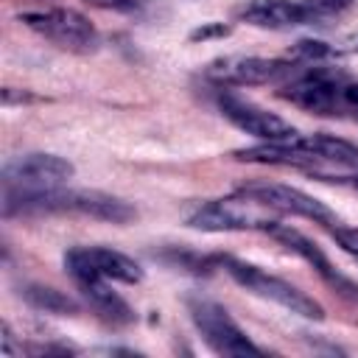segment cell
Wrapping results in <instances>:
<instances>
[{
    "label": "cell",
    "mask_w": 358,
    "mask_h": 358,
    "mask_svg": "<svg viewBox=\"0 0 358 358\" xmlns=\"http://www.w3.org/2000/svg\"><path fill=\"white\" fill-rule=\"evenodd\" d=\"M11 213H81L90 218L126 224L134 218V210L101 190H6V215Z\"/></svg>",
    "instance_id": "1"
},
{
    "label": "cell",
    "mask_w": 358,
    "mask_h": 358,
    "mask_svg": "<svg viewBox=\"0 0 358 358\" xmlns=\"http://www.w3.org/2000/svg\"><path fill=\"white\" fill-rule=\"evenodd\" d=\"M218 263L224 266V271L246 291L263 296V299H271L277 305H282L285 310L296 313V316H305V319H324V308L308 296L305 291H299L296 285L274 277V274H266L263 268L252 266V263H243V260H235V257H218Z\"/></svg>",
    "instance_id": "2"
},
{
    "label": "cell",
    "mask_w": 358,
    "mask_h": 358,
    "mask_svg": "<svg viewBox=\"0 0 358 358\" xmlns=\"http://www.w3.org/2000/svg\"><path fill=\"white\" fill-rule=\"evenodd\" d=\"M266 207L252 201L249 196H229V199H213L196 207L187 218V227L201 232H235V229H268L271 221Z\"/></svg>",
    "instance_id": "3"
},
{
    "label": "cell",
    "mask_w": 358,
    "mask_h": 358,
    "mask_svg": "<svg viewBox=\"0 0 358 358\" xmlns=\"http://www.w3.org/2000/svg\"><path fill=\"white\" fill-rule=\"evenodd\" d=\"M336 11L330 0H246L238 17L257 28H294L327 20Z\"/></svg>",
    "instance_id": "4"
},
{
    "label": "cell",
    "mask_w": 358,
    "mask_h": 358,
    "mask_svg": "<svg viewBox=\"0 0 358 358\" xmlns=\"http://www.w3.org/2000/svg\"><path fill=\"white\" fill-rule=\"evenodd\" d=\"M190 319L199 327L201 338L210 344L213 352L218 355H257L260 347H255L246 333L229 319V313L213 302V299H190Z\"/></svg>",
    "instance_id": "5"
},
{
    "label": "cell",
    "mask_w": 358,
    "mask_h": 358,
    "mask_svg": "<svg viewBox=\"0 0 358 358\" xmlns=\"http://www.w3.org/2000/svg\"><path fill=\"white\" fill-rule=\"evenodd\" d=\"M241 196H249L252 201L263 204L266 210H274V213H288V215H302L313 224H322V227H333L338 224L333 210L327 204H322L319 199L308 196L305 190H296L291 185H277V182H255V185H243L238 190Z\"/></svg>",
    "instance_id": "6"
},
{
    "label": "cell",
    "mask_w": 358,
    "mask_h": 358,
    "mask_svg": "<svg viewBox=\"0 0 358 358\" xmlns=\"http://www.w3.org/2000/svg\"><path fill=\"white\" fill-rule=\"evenodd\" d=\"M28 28H34L36 34L48 36L50 42H56L64 50H76V53H87L95 48L98 34L92 28V22L73 11V8H50V11H31L20 17Z\"/></svg>",
    "instance_id": "7"
},
{
    "label": "cell",
    "mask_w": 358,
    "mask_h": 358,
    "mask_svg": "<svg viewBox=\"0 0 358 358\" xmlns=\"http://www.w3.org/2000/svg\"><path fill=\"white\" fill-rule=\"evenodd\" d=\"M64 266H67L73 280H90V277L120 280V282H140L143 280V268L131 257H126L123 252H115V249H103V246L70 249L64 255Z\"/></svg>",
    "instance_id": "8"
},
{
    "label": "cell",
    "mask_w": 358,
    "mask_h": 358,
    "mask_svg": "<svg viewBox=\"0 0 358 358\" xmlns=\"http://www.w3.org/2000/svg\"><path fill=\"white\" fill-rule=\"evenodd\" d=\"M73 176V165L56 154H25L3 168L6 190H45L59 187Z\"/></svg>",
    "instance_id": "9"
},
{
    "label": "cell",
    "mask_w": 358,
    "mask_h": 358,
    "mask_svg": "<svg viewBox=\"0 0 358 358\" xmlns=\"http://www.w3.org/2000/svg\"><path fill=\"white\" fill-rule=\"evenodd\" d=\"M207 76L229 87H255V84H271L291 76V62L260 59V56H224L207 67Z\"/></svg>",
    "instance_id": "10"
},
{
    "label": "cell",
    "mask_w": 358,
    "mask_h": 358,
    "mask_svg": "<svg viewBox=\"0 0 358 358\" xmlns=\"http://www.w3.org/2000/svg\"><path fill=\"white\" fill-rule=\"evenodd\" d=\"M344 87L338 84V76L330 70H308L305 76L294 78L280 90V95L299 109H308L313 115H333L341 106Z\"/></svg>",
    "instance_id": "11"
},
{
    "label": "cell",
    "mask_w": 358,
    "mask_h": 358,
    "mask_svg": "<svg viewBox=\"0 0 358 358\" xmlns=\"http://www.w3.org/2000/svg\"><path fill=\"white\" fill-rule=\"evenodd\" d=\"M218 106H221V112H224L227 120H232L241 131L255 134L260 140H268V143H291V140L299 137L296 129L288 120H282L274 112H266V109H260V106H255L249 101H241L235 95H221Z\"/></svg>",
    "instance_id": "12"
},
{
    "label": "cell",
    "mask_w": 358,
    "mask_h": 358,
    "mask_svg": "<svg viewBox=\"0 0 358 358\" xmlns=\"http://www.w3.org/2000/svg\"><path fill=\"white\" fill-rule=\"evenodd\" d=\"M266 232H268L274 241H280L285 249H291L294 255H299L305 263H310V266L316 268V274H319L327 285H333L341 296L358 302V282H352V280H347L344 274H338V271L330 266V260L324 257V252H322L313 241H308L299 229H294V227H282V224H271Z\"/></svg>",
    "instance_id": "13"
},
{
    "label": "cell",
    "mask_w": 358,
    "mask_h": 358,
    "mask_svg": "<svg viewBox=\"0 0 358 358\" xmlns=\"http://www.w3.org/2000/svg\"><path fill=\"white\" fill-rule=\"evenodd\" d=\"M235 159L263 162V165H291V168H305V171H316L322 165V159L313 151H308L299 143V137L291 143H266V145L241 148V151H235Z\"/></svg>",
    "instance_id": "14"
},
{
    "label": "cell",
    "mask_w": 358,
    "mask_h": 358,
    "mask_svg": "<svg viewBox=\"0 0 358 358\" xmlns=\"http://www.w3.org/2000/svg\"><path fill=\"white\" fill-rule=\"evenodd\" d=\"M76 285H78L81 296L87 299V305H90L103 322H109V324H115V327H123V324H131V322H134V310L129 308V302H126L123 296H117V294L106 285V280L90 277V280H76Z\"/></svg>",
    "instance_id": "15"
},
{
    "label": "cell",
    "mask_w": 358,
    "mask_h": 358,
    "mask_svg": "<svg viewBox=\"0 0 358 358\" xmlns=\"http://www.w3.org/2000/svg\"><path fill=\"white\" fill-rule=\"evenodd\" d=\"M299 143L313 151L322 165H341V168H358V145L333 137V134H310V137H299Z\"/></svg>",
    "instance_id": "16"
},
{
    "label": "cell",
    "mask_w": 358,
    "mask_h": 358,
    "mask_svg": "<svg viewBox=\"0 0 358 358\" xmlns=\"http://www.w3.org/2000/svg\"><path fill=\"white\" fill-rule=\"evenodd\" d=\"M22 296L39 308V310H48V313H78V302L70 299L67 294L50 288V285H25Z\"/></svg>",
    "instance_id": "17"
},
{
    "label": "cell",
    "mask_w": 358,
    "mask_h": 358,
    "mask_svg": "<svg viewBox=\"0 0 358 358\" xmlns=\"http://www.w3.org/2000/svg\"><path fill=\"white\" fill-rule=\"evenodd\" d=\"M330 53H336V48L327 45V42H319V39H299L291 48V56L294 59H302V62H316V59H324Z\"/></svg>",
    "instance_id": "18"
},
{
    "label": "cell",
    "mask_w": 358,
    "mask_h": 358,
    "mask_svg": "<svg viewBox=\"0 0 358 358\" xmlns=\"http://www.w3.org/2000/svg\"><path fill=\"white\" fill-rule=\"evenodd\" d=\"M330 235L333 241L352 257H358V227H341V224H333L330 227Z\"/></svg>",
    "instance_id": "19"
},
{
    "label": "cell",
    "mask_w": 358,
    "mask_h": 358,
    "mask_svg": "<svg viewBox=\"0 0 358 358\" xmlns=\"http://www.w3.org/2000/svg\"><path fill=\"white\" fill-rule=\"evenodd\" d=\"M227 34H229L227 25H221V22H210V25L196 28V31L190 34V39H210V36H227Z\"/></svg>",
    "instance_id": "20"
},
{
    "label": "cell",
    "mask_w": 358,
    "mask_h": 358,
    "mask_svg": "<svg viewBox=\"0 0 358 358\" xmlns=\"http://www.w3.org/2000/svg\"><path fill=\"white\" fill-rule=\"evenodd\" d=\"M341 103L352 112V117L358 120V84H347L344 92H341Z\"/></svg>",
    "instance_id": "21"
},
{
    "label": "cell",
    "mask_w": 358,
    "mask_h": 358,
    "mask_svg": "<svg viewBox=\"0 0 358 358\" xmlns=\"http://www.w3.org/2000/svg\"><path fill=\"white\" fill-rule=\"evenodd\" d=\"M90 6H98V8H115V11H126L131 8V0H87Z\"/></svg>",
    "instance_id": "22"
},
{
    "label": "cell",
    "mask_w": 358,
    "mask_h": 358,
    "mask_svg": "<svg viewBox=\"0 0 358 358\" xmlns=\"http://www.w3.org/2000/svg\"><path fill=\"white\" fill-rule=\"evenodd\" d=\"M330 3H333V6H336V8H344V6H350V3H352V0H330Z\"/></svg>",
    "instance_id": "23"
},
{
    "label": "cell",
    "mask_w": 358,
    "mask_h": 358,
    "mask_svg": "<svg viewBox=\"0 0 358 358\" xmlns=\"http://www.w3.org/2000/svg\"><path fill=\"white\" fill-rule=\"evenodd\" d=\"M347 182H350V185H352V187H355V190H358V176H350V179H347Z\"/></svg>",
    "instance_id": "24"
}]
</instances>
